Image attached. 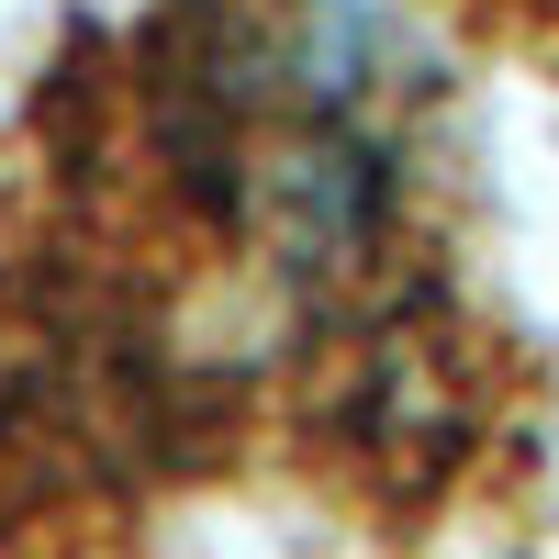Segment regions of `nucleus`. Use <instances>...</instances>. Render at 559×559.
I'll use <instances>...</instances> for the list:
<instances>
[{
	"mask_svg": "<svg viewBox=\"0 0 559 559\" xmlns=\"http://www.w3.org/2000/svg\"><path fill=\"white\" fill-rule=\"evenodd\" d=\"M515 437L471 146L403 0H134L23 112L0 191V492L292 471L369 515Z\"/></svg>",
	"mask_w": 559,
	"mask_h": 559,
	"instance_id": "obj_1",
	"label": "nucleus"
},
{
	"mask_svg": "<svg viewBox=\"0 0 559 559\" xmlns=\"http://www.w3.org/2000/svg\"><path fill=\"white\" fill-rule=\"evenodd\" d=\"M426 12H459L471 34L515 45V57H548L559 68V0H426Z\"/></svg>",
	"mask_w": 559,
	"mask_h": 559,
	"instance_id": "obj_2",
	"label": "nucleus"
}]
</instances>
